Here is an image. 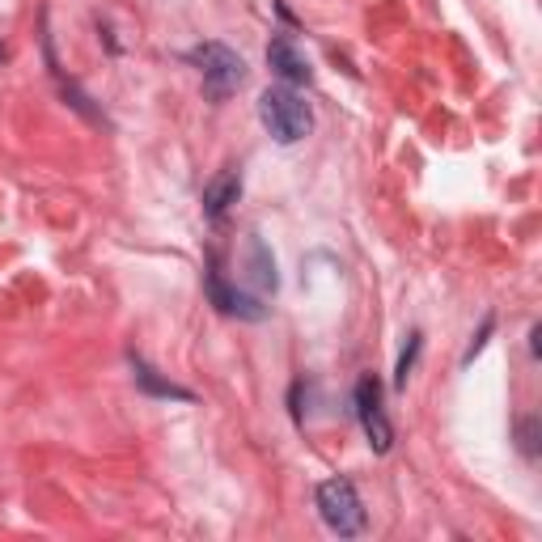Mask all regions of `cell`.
<instances>
[{"mask_svg": "<svg viewBox=\"0 0 542 542\" xmlns=\"http://www.w3.org/2000/svg\"><path fill=\"white\" fill-rule=\"evenodd\" d=\"M259 123L276 144H297L314 132V111L310 102L297 94V85H267L259 94Z\"/></svg>", "mask_w": 542, "mask_h": 542, "instance_id": "obj_1", "label": "cell"}, {"mask_svg": "<svg viewBox=\"0 0 542 542\" xmlns=\"http://www.w3.org/2000/svg\"><path fill=\"white\" fill-rule=\"evenodd\" d=\"M314 504H318V517L327 521V530L339 534V538H356V534H365V526H369L365 500H360L352 479H339V475L322 479L318 492H314Z\"/></svg>", "mask_w": 542, "mask_h": 542, "instance_id": "obj_2", "label": "cell"}, {"mask_svg": "<svg viewBox=\"0 0 542 542\" xmlns=\"http://www.w3.org/2000/svg\"><path fill=\"white\" fill-rule=\"evenodd\" d=\"M187 60L200 68L208 102H225L229 94H238V89L246 85V60H242L233 47L216 43V39H212V43H200V47H191V51H187Z\"/></svg>", "mask_w": 542, "mask_h": 542, "instance_id": "obj_3", "label": "cell"}, {"mask_svg": "<svg viewBox=\"0 0 542 542\" xmlns=\"http://www.w3.org/2000/svg\"><path fill=\"white\" fill-rule=\"evenodd\" d=\"M352 407H356V420L365 428V437L373 445V454H390L394 449V424L382 407V382H377L373 373H365L352 390Z\"/></svg>", "mask_w": 542, "mask_h": 542, "instance_id": "obj_4", "label": "cell"}, {"mask_svg": "<svg viewBox=\"0 0 542 542\" xmlns=\"http://www.w3.org/2000/svg\"><path fill=\"white\" fill-rule=\"evenodd\" d=\"M204 288H208V301H212L221 314H229V318H246V322H263V318H267V301L250 297L246 288H233V284L221 276V267H216V263L208 267Z\"/></svg>", "mask_w": 542, "mask_h": 542, "instance_id": "obj_5", "label": "cell"}, {"mask_svg": "<svg viewBox=\"0 0 542 542\" xmlns=\"http://www.w3.org/2000/svg\"><path fill=\"white\" fill-rule=\"evenodd\" d=\"M267 68L276 72L284 85H310L314 81V68L305 60V51L297 47L293 34H276V39L267 43Z\"/></svg>", "mask_w": 542, "mask_h": 542, "instance_id": "obj_6", "label": "cell"}, {"mask_svg": "<svg viewBox=\"0 0 542 542\" xmlns=\"http://www.w3.org/2000/svg\"><path fill=\"white\" fill-rule=\"evenodd\" d=\"M246 293L259 297V301H271L280 288V276H276V259H271L267 242L259 238V233H250L246 238Z\"/></svg>", "mask_w": 542, "mask_h": 542, "instance_id": "obj_7", "label": "cell"}, {"mask_svg": "<svg viewBox=\"0 0 542 542\" xmlns=\"http://www.w3.org/2000/svg\"><path fill=\"white\" fill-rule=\"evenodd\" d=\"M238 200H242V170L238 166H225L204 187V216H208V221H221V216L238 204Z\"/></svg>", "mask_w": 542, "mask_h": 542, "instance_id": "obj_8", "label": "cell"}, {"mask_svg": "<svg viewBox=\"0 0 542 542\" xmlns=\"http://www.w3.org/2000/svg\"><path fill=\"white\" fill-rule=\"evenodd\" d=\"M132 360V377H136V386L144 390V394H153V399H174V403H195V394L187 390V386H178V382H170V377H161L149 360L144 356H128Z\"/></svg>", "mask_w": 542, "mask_h": 542, "instance_id": "obj_9", "label": "cell"}, {"mask_svg": "<svg viewBox=\"0 0 542 542\" xmlns=\"http://www.w3.org/2000/svg\"><path fill=\"white\" fill-rule=\"evenodd\" d=\"M420 348H424V335L420 331H411L407 335V348L399 352V365H394V386H407V377H411V369H415V356H420Z\"/></svg>", "mask_w": 542, "mask_h": 542, "instance_id": "obj_10", "label": "cell"}, {"mask_svg": "<svg viewBox=\"0 0 542 542\" xmlns=\"http://www.w3.org/2000/svg\"><path fill=\"white\" fill-rule=\"evenodd\" d=\"M517 449L526 458H538V415H521L517 420Z\"/></svg>", "mask_w": 542, "mask_h": 542, "instance_id": "obj_11", "label": "cell"}, {"mask_svg": "<svg viewBox=\"0 0 542 542\" xmlns=\"http://www.w3.org/2000/svg\"><path fill=\"white\" fill-rule=\"evenodd\" d=\"M496 331V314H487L483 322H479V335H471V343H466V352H462V365H471V360L483 352V343H487V335Z\"/></svg>", "mask_w": 542, "mask_h": 542, "instance_id": "obj_12", "label": "cell"}, {"mask_svg": "<svg viewBox=\"0 0 542 542\" xmlns=\"http://www.w3.org/2000/svg\"><path fill=\"white\" fill-rule=\"evenodd\" d=\"M538 339H542V327L534 322V327H530V356H534V360L542 356V343H538Z\"/></svg>", "mask_w": 542, "mask_h": 542, "instance_id": "obj_13", "label": "cell"}, {"mask_svg": "<svg viewBox=\"0 0 542 542\" xmlns=\"http://www.w3.org/2000/svg\"><path fill=\"white\" fill-rule=\"evenodd\" d=\"M0 64H5V47H0Z\"/></svg>", "mask_w": 542, "mask_h": 542, "instance_id": "obj_14", "label": "cell"}]
</instances>
